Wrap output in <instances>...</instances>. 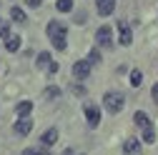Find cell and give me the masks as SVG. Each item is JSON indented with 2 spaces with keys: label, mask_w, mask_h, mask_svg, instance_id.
I'll list each match as a JSON object with an SVG mask.
<instances>
[{
  "label": "cell",
  "mask_w": 158,
  "mask_h": 155,
  "mask_svg": "<svg viewBox=\"0 0 158 155\" xmlns=\"http://www.w3.org/2000/svg\"><path fill=\"white\" fill-rule=\"evenodd\" d=\"M45 33H48V38H50V43L55 45V50H65V45H68V40H65V35H68L65 23H60V20H50L48 28H45Z\"/></svg>",
  "instance_id": "obj_1"
},
{
  "label": "cell",
  "mask_w": 158,
  "mask_h": 155,
  "mask_svg": "<svg viewBox=\"0 0 158 155\" xmlns=\"http://www.w3.org/2000/svg\"><path fill=\"white\" fill-rule=\"evenodd\" d=\"M103 105H106V110L110 113V115H118L123 110V105H126V98L121 93H106L103 95Z\"/></svg>",
  "instance_id": "obj_2"
},
{
  "label": "cell",
  "mask_w": 158,
  "mask_h": 155,
  "mask_svg": "<svg viewBox=\"0 0 158 155\" xmlns=\"http://www.w3.org/2000/svg\"><path fill=\"white\" fill-rule=\"evenodd\" d=\"M83 110H85L88 125H90V128H98V123H101V108H98L95 103H85V105H83Z\"/></svg>",
  "instance_id": "obj_3"
},
{
  "label": "cell",
  "mask_w": 158,
  "mask_h": 155,
  "mask_svg": "<svg viewBox=\"0 0 158 155\" xmlns=\"http://www.w3.org/2000/svg\"><path fill=\"white\" fill-rule=\"evenodd\" d=\"M95 43L101 45V48H110V45H113V30H110L108 25L98 28V33H95Z\"/></svg>",
  "instance_id": "obj_4"
},
{
  "label": "cell",
  "mask_w": 158,
  "mask_h": 155,
  "mask_svg": "<svg viewBox=\"0 0 158 155\" xmlns=\"http://www.w3.org/2000/svg\"><path fill=\"white\" fill-rule=\"evenodd\" d=\"M90 68H93L90 60H78V63H73V78H78V80H85V78L90 75Z\"/></svg>",
  "instance_id": "obj_5"
},
{
  "label": "cell",
  "mask_w": 158,
  "mask_h": 155,
  "mask_svg": "<svg viewBox=\"0 0 158 155\" xmlns=\"http://www.w3.org/2000/svg\"><path fill=\"white\" fill-rule=\"evenodd\" d=\"M118 40H121V45H131V40H133L131 25H128L126 20H121V23H118Z\"/></svg>",
  "instance_id": "obj_6"
},
{
  "label": "cell",
  "mask_w": 158,
  "mask_h": 155,
  "mask_svg": "<svg viewBox=\"0 0 158 155\" xmlns=\"http://www.w3.org/2000/svg\"><path fill=\"white\" fill-rule=\"evenodd\" d=\"M13 130H15V135H28V133L33 130V120L28 118V115H23V118L13 125Z\"/></svg>",
  "instance_id": "obj_7"
},
{
  "label": "cell",
  "mask_w": 158,
  "mask_h": 155,
  "mask_svg": "<svg viewBox=\"0 0 158 155\" xmlns=\"http://www.w3.org/2000/svg\"><path fill=\"white\" fill-rule=\"evenodd\" d=\"M113 8H115V0H95V10H98V15H110L113 13Z\"/></svg>",
  "instance_id": "obj_8"
},
{
  "label": "cell",
  "mask_w": 158,
  "mask_h": 155,
  "mask_svg": "<svg viewBox=\"0 0 158 155\" xmlns=\"http://www.w3.org/2000/svg\"><path fill=\"white\" fill-rule=\"evenodd\" d=\"M123 153L126 155H141V140L138 138H128L123 143Z\"/></svg>",
  "instance_id": "obj_9"
},
{
  "label": "cell",
  "mask_w": 158,
  "mask_h": 155,
  "mask_svg": "<svg viewBox=\"0 0 158 155\" xmlns=\"http://www.w3.org/2000/svg\"><path fill=\"white\" fill-rule=\"evenodd\" d=\"M55 140H58V130H55V128H48V130L43 133V138H40V143H43L45 148H50Z\"/></svg>",
  "instance_id": "obj_10"
},
{
  "label": "cell",
  "mask_w": 158,
  "mask_h": 155,
  "mask_svg": "<svg viewBox=\"0 0 158 155\" xmlns=\"http://www.w3.org/2000/svg\"><path fill=\"white\" fill-rule=\"evenodd\" d=\"M5 48L10 53H18L20 50V35H5Z\"/></svg>",
  "instance_id": "obj_11"
},
{
  "label": "cell",
  "mask_w": 158,
  "mask_h": 155,
  "mask_svg": "<svg viewBox=\"0 0 158 155\" xmlns=\"http://www.w3.org/2000/svg\"><path fill=\"white\" fill-rule=\"evenodd\" d=\"M30 110H33V103L30 100H20V103L15 105V113L20 115V118H23V115H30Z\"/></svg>",
  "instance_id": "obj_12"
},
{
  "label": "cell",
  "mask_w": 158,
  "mask_h": 155,
  "mask_svg": "<svg viewBox=\"0 0 158 155\" xmlns=\"http://www.w3.org/2000/svg\"><path fill=\"white\" fill-rule=\"evenodd\" d=\"M143 143H156V128L153 125L143 128Z\"/></svg>",
  "instance_id": "obj_13"
},
{
  "label": "cell",
  "mask_w": 158,
  "mask_h": 155,
  "mask_svg": "<svg viewBox=\"0 0 158 155\" xmlns=\"http://www.w3.org/2000/svg\"><path fill=\"white\" fill-rule=\"evenodd\" d=\"M133 120H135V125L141 128V130H143L146 125H151V120H148V115H146V113H135V115H133Z\"/></svg>",
  "instance_id": "obj_14"
},
{
  "label": "cell",
  "mask_w": 158,
  "mask_h": 155,
  "mask_svg": "<svg viewBox=\"0 0 158 155\" xmlns=\"http://www.w3.org/2000/svg\"><path fill=\"white\" fill-rule=\"evenodd\" d=\"M38 68H40V70L50 68V53H40V55H38Z\"/></svg>",
  "instance_id": "obj_15"
},
{
  "label": "cell",
  "mask_w": 158,
  "mask_h": 155,
  "mask_svg": "<svg viewBox=\"0 0 158 155\" xmlns=\"http://www.w3.org/2000/svg\"><path fill=\"white\" fill-rule=\"evenodd\" d=\"M55 8L60 10V13H70V10H73V0H58Z\"/></svg>",
  "instance_id": "obj_16"
},
{
  "label": "cell",
  "mask_w": 158,
  "mask_h": 155,
  "mask_svg": "<svg viewBox=\"0 0 158 155\" xmlns=\"http://www.w3.org/2000/svg\"><path fill=\"white\" fill-rule=\"evenodd\" d=\"M10 18H13L15 23H25V13H23L20 8H13V10H10Z\"/></svg>",
  "instance_id": "obj_17"
},
{
  "label": "cell",
  "mask_w": 158,
  "mask_h": 155,
  "mask_svg": "<svg viewBox=\"0 0 158 155\" xmlns=\"http://www.w3.org/2000/svg\"><path fill=\"white\" fill-rule=\"evenodd\" d=\"M141 80H143L141 70H133V73H131V85H133V88H138V85H141Z\"/></svg>",
  "instance_id": "obj_18"
},
{
  "label": "cell",
  "mask_w": 158,
  "mask_h": 155,
  "mask_svg": "<svg viewBox=\"0 0 158 155\" xmlns=\"http://www.w3.org/2000/svg\"><path fill=\"white\" fill-rule=\"evenodd\" d=\"M23 155H48V153H45V145H43V148H28V150H23Z\"/></svg>",
  "instance_id": "obj_19"
},
{
  "label": "cell",
  "mask_w": 158,
  "mask_h": 155,
  "mask_svg": "<svg viewBox=\"0 0 158 155\" xmlns=\"http://www.w3.org/2000/svg\"><path fill=\"white\" fill-rule=\"evenodd\" d=\"M88 60H90L93 65H95V63H101V53H98V50H90V53H88Z\"/></svg>",
  "instance_id": "obj_20"
},
{
  "label": "cell",
  "mask_w": 158,
  "mask_h": 155,
  "mask_svg": "<svg viewBox=\"0 0 158 155\" xmlns=\"http://www.w3.org/2000/svg\"><path fill=\"white\" fill-rule=\"evenodd\" d=\"M45 95H48V98H58V95H60V90H58V88H48Z\"/></svg>",
  "instance_id": "obj_21"
},
{
  "label": "cell",
  "mask_w": 158,
  "mask_h": 155,
  "mask_svg": "<svg viewBox=\"0 0 158 155\" xmlns=\"http://www.w3.org/2000/svg\"><path fill=\"white\" fill-rule=\"evenodd\" d=\"M151 98H153V100H156V103H158V83H156V85H153V88H151Z\"/></svg>",
  "instance_id": "obj_22"
},
{
  "label": "cell",
  "mask_w": 158,
  "mask_h": 155,
  "mask_svg": "<svg viewBox=\"0 0 158 155\" xmlns=\"http://www.w3.org/2000/svg\"><path fill=\"white\" fill-rule=\"evenodd\" d=\"M0 35H8V23L0 20Z\"/></svg>",
  "instance_id": "obj_23"
},
{
  "label": "cell",
  "mask_w": 158,
  "mask_h": 155,
  "mask_svg": "<svg viewBox=\"0 0 158 155\" xmlns=\"http://www.w3.org/2000/svg\"><path fill=\"white\" fill-rule=\"evenodd\" d=\"M25 3H28V5H33V8H35V5H40V0H25Z\"/></svg>",
  "instance_id": "obj_24"
},
{
  "label": "cell",
  "mask_w": 158,
  "mask_h": 155,
  "mask_svg": "<svg viewBox=\"0 0 158 155\" xmlns=\"http://www.w3.org/2000/svg\"><path fill=\"white\" fill-rule=\"evenodd\" d=\"M63 155H73V150H65V153H63Z\"/></svg>",
  "instance_id": "obj_25"
}]
</instances>
